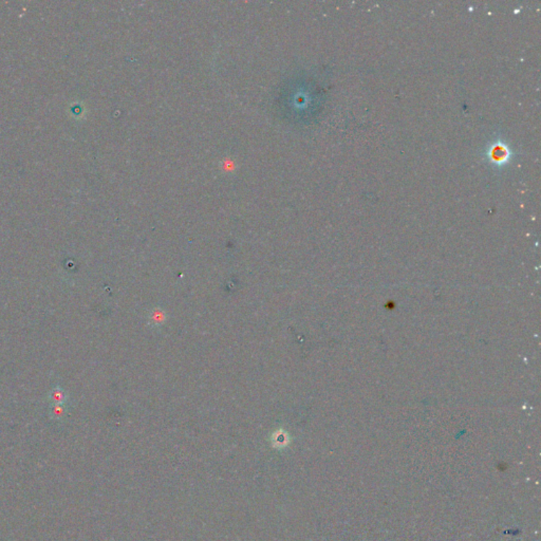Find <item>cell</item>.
<instances>
[{"mask_svg": "<svg viewBox=\"0 0 541 541\" xmlns=\"http://www.w3.org/2000/svg\"><path fill=\"white\" fill-rule=\"evenodd\" d=\"M53 394V400L56 401V403H63V401L65 400V394L64 392L60 391V389L54 390V391L52 392Z\"/></svg>", "mask_w": 541, "mask_h": 541, "instance_id": "obj_1", "label": "cell"}]
</instances>
